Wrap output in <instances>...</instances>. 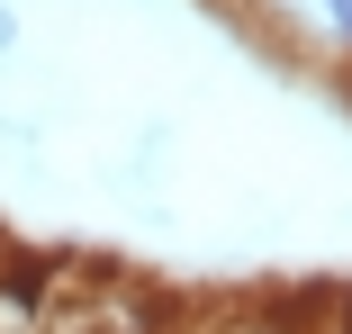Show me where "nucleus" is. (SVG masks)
Returning <instances> with one entry per match:
<instances>
[{
	"label": "nucleus",
	"instance_id": "nucleus-1",
	"mask_svg": "<svg viewBox=\"0 0 352 334\" xmlns=\"http://www.w3.org/2000/svg\"><path fill=\"white\" fill-rule=\"evenodd\" d=\"M0 334H45V253H0Z\"/></svg>",
	"mask_w": 352,
	"mask_h": 334
},
{
	"label": "nucleus",
	"instance_id": "nucleus-2",
	"mask_svg": "<svg viewBox=\"0 0 352 334\" xmlns=\"http://www.w3.org/2000/svg\"><path fill=\"white\" fill-rule=\"evenodd\" d=\"M325 334H352V280H325Z\"/></svg>",
	"mask_w": 352,
	"mask_h": 334
},
{
	"label": "nucleus",
	"instance_id": "nucleus-3",
	"mask_svg": "<svg viewBox=\"0 0 352 334\" xmlns=\"http://www.w3.org/2000/svg\"><path fill=\"white\" fill-rule=\"evenodd\" d=\"M10 45H19V10L0 0V54H10Z\"/></svg>",
	"mask_w": 352,
	"mask_h": 334
},
{
	"label": "nucleus",
	"instance_id": "nucleus-4",
	"mask_svg": "<svg viewBox=\"0 0 352 334\" xmlns=\"http://www.w3.org/2000/svg\"><path fill=\"white\" fill-rule=\"evenodd\" d=\"M181 334H208V325H199V316H190V325H181Z\"/></svg>",
	"mask_w": 352,
	"mask_h": 334
},
{
	"label": "nucleus",
	"instance_id": "nucleus-5",
	"mask_svg": "<svg viewBox=\"0 0 352 334\" xmlns=\"http://www.w3.org/2000/svg\"><path fill=\"white\" fill-rule=\"evenodd\" d=\"M0 253H10V235H0Z\"/></svg>",
	"mask_w": 352,
	"mask_h": 334
}]
</instances>
